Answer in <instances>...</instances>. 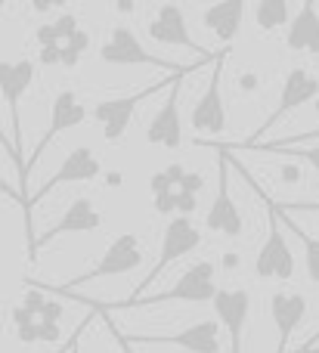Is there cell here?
<instances>
[{
	"mask_svg": "<svg viewBox=\"0 0 319 353\" xmlns=\"http://www.w3.org/2000/svg\"><path fill=\"white\" fill-rule=\"evenodd\" d=\"M217 263L211 261H198L174 282L171 288H165L161 294H152V298L143 301H115V304L99 307L103 313L109 310H136V307H152V304H171V301H180V304H214L217 298Z\"/></svg>",
	"mask_w": 319,
	"mask_h": 353,
	"instance_id": "cell-1",
	"label": "cell"
},
{
	"mask_svg": "<svg viewBox=\"0 0 319 353\" xmlns=\"http://www.w3.org/2000/svg\"><path fill=\"white\" fill-rule=\"evenodd\" d=\"M99 59L109 62V65H152V68L174 72V74H189V72L205 68V62H196V65H180V62L161 59V56L149 53V50L136 41V34L127 28V25H115V28H112L109 41L99 47Z\"/></svg>",
	"mask_w": 319,
	"mask_h": 353,
	"instance_id": "cell-2",
	"label": "cell"
},
{
	"mask_svg": "<svg viewBox=\"0 0 319 353\" xmlns=\"http://www.w3.org/2000/svg\"><path fill=\"white\" fill-rule=\"evenodd\" d=\"M143 245L140 239L134 236V232H124V236H118L115 242L105 248V254L99 257L96 263H93L87 273L74 276L72 282H65V285L53 288L56 294H72L74 288L87 285V282H96V279H109V276H121V273H134L136 267H143Z\"/></svg>",
	"mask_w": 319,
	"mask_h": 353,
	"instance_id": "cell-3",
	"label": "cell"
},
{
	"mask_svg": "<svg viewBox=\"0 0 319 353\" xmlns=\"http://www.w3.org/2000/svg\"><path fill=\"white\" fill-rule=\"evenodd\" d=\"M198 245H202V232H198V226L192 223L189 217H171V220H167V226H165V239H161V257H158V263H152V270L143 276V282L134 288V292H130L127 301H140L143 292H146V288L152 285L158 276H165V270L171 267L174 261L192 254Z\"/></svg>",
	"mask_w": 319,
	"mask_h": 353,
	"instance_id": "cell-4",
	"label": "cell"
},
{
	"mask_svg": "<svg viewBox=\"0 0 319 353\" xmlns=\"http://www.w3.org/2000/svg\"><path fill=\"white\" fill-rule=\"evenodd\" d=\"M267 205V217H270V232H267L264 245L258 251V261H254V273L260 279H291L295 276V254H291L289 242H285L282 230H279V205L273 199L264 195Z\"/></svg>",
	"mask_w": 319,
	"mask_h": 353,
	"instance_id": "cell-5",
	"label": "cell"
},
{
	"mask_svg": "<svg viewBox=\"0 0 319 353\" xmlns=\"http://www.w3.org/2000/svg\"><path fill=\"white\" fill-rule=\"evenodd\" d=\"M127 347L134 344H149V347H180L186 353H220V323H211V319H198L189 329L174 332V335H118Z\"/></svg>",
	"mask_w": 319,
	"mask_h": 353,
	"instance_id": "cell-6",
	"label": "cell"
},
{
	"mask_svg": "<svg viewBox=\"0 0 319 353\" xmlns=\"http://www.w3.org/2000/svg\"><path fill=\"white\" fill-rule=\"evenodd\" d=\"M174 74L167 78V84H155V87H143L140 93H130V97H121V99H99L96 105H93V121L99 124V130H103L105 143H118L124 134H127L130 121H134V112L140 109V103L146 97H152V93H158L161 87H171Z\"/></svg>",
	"mask_w": 319,
	"mask_h": 353,
	"instance_id": "cell-7",
	"label": "cell"
},
{
	"mask_svg": "<svg viewBox=\"0 0 319 353\" xmlns=\"http://www.w3.org/2000/svg\"><path fill=\"white\" fill-rule=\"evenodd\" d=\"M223 65H227V50H220V56L214 59L208 87H205V93L196 99V105H192L189 124L198 134H223V130H227V105H223V93H220Z\"/></svg>",
	"mask_w": 319,
	"mask_h": 353,
	"instance_id": "cell-8",
	"label": "cell"
},
{
	"mask_svg": "<svg viewBox=\"0 0 319 353\" xmlns=\"http://www.w3.org/2000/svg\"><path fill=\"white\" fill-rule=\"evenodd\" d=\"M103 226V214L96 211V205H93L90 199H72V205L62 211V217L56 220L53 226H50L43 236H37L34 242L28 245V251H31V257H37L47 245H53L59 236H72V232H93V230H99Z\"/></svg>",
	"mask_w": 319,
	"mask_h": 353,
	"instance_id": "cell-9",
	"label": "cell"
},
{
	"mask_svg": "<svg viewBox=\"0 0 319 353\" xmlns=\"http://www.w3.org/2000/svg\"><path fill=\"white\" fill-rule=\"evenodd\" d=\"M229 155L220 152L217 155V195L211 201L208 214H205V226L214 232H223L229 239H239L242 236V211L233 199H229Z\"/></svg>",
	"mask_w": 319,
	"mask_h": 353,
	"instance_id": "cell-10",
	"label": "cell"
},
{
	"mask_svg": "<svg viewBox=\"0 0 319 353\" xmlns=\"http://www.w3.org/2000/svg\"><path fill=\"white\" fill-rule=\"evenodd\" d=\"M313 99H319V78H313L307 68H291V72L285 74V84H282V93H279L276 109H273L270 118L260 124V134H264V130H270V128H276V124L282 121L289 112L304 109V105L313 103ZM260 134L254 137V140H248V146H251V143H258Z\"/></svg>",
	"mask_w": 319,
	"mask_h": 353,
	"instance_id": "cell-11",
	"label": "cell"
},
{
	"mask_svg": "<svg viewBox=\"0 0 319 353\" xmlns=\"http://www.w3.org/2000/svg\"><path fill=\"white\" fill-rule=\"evenodd\" d=\"M146 34L152 37L155 43H167V47H186L192 50V53L205 56V59H214V56L208 53V50L202 47V43H196V37L189 34V25H186V12L180 10L177 3H165L158 6V12H155L152 19L146 22Z\"/></svg>",
	"mask_w": 319,
	"mask_h": 353,
	"instance_id": "cell-12",
	"label": "cell"
},
{
	"mask_svg": "<svg viewBox=\"0 0 319 353\" xmlns=\"http://www.w3.org/2000/svg\"><path fill=\"white\" fill-rule=\"evenodd\" d=\"M87 115H90V112H87V105L81 103L74 90H59V93H56L53 109H50V124H47V130H43V137L37 140L34 152H31L28 171L37 165V161H41V155L47 152V146L56 140V137L65 134V130H72V128H78V124H84Z\"/></svg>",
	"mask_w": 319,
	"mask_h": 353,
	"instance_id": "cell-13",
	"label": "cell"
},
{
	"mask_svg": "<svg viewBox=\"0 0 319 353\" xmlns=\"http://www.w3.org/2000/svg\"><path fill=\"white\" fill-rule=\"evenodd\" d=\"M37 74V62L31 59H19V62H6L0 65V90H3V103L10 105V128H12V146L22 152V128H19V103H22L25 90L31 87ZM28 161V159H25Z\"/></svg>",
	"mask_w": 319,
	"mask_h": 353,
	"instance_id": "cell-14",
	"label": "cell"
},
{
	"mask_svg": "<svg viewBox=\"0 0 319 353\" xmlns=\"http://www.w3.org/2000/svg\"><path fill=\"white\" fill-rule=\"evenodd\" d=\"M214 313L229 332V353H245V323L251 313V294L245 288H220L214 298Z\"/></svg>",
	"mask_w": 319,
	"mask_h": 353,
	"instance_id": "cell-15",
	"label": "cell"
},
{
	"mask_svg": "<svg viewBox=\"0 0 319 353\" xmlns=\"http://www.w3.org/2000/svg\"><path fill=\"white\" fill-rule=\"evenodd\" d=\"M99 174H103V165H99L96 152H93L90 146H78V149H72V152L65 155V161L59 165V171H56L41 189H37L34 195H31L28 205H37V201H43L50 192H53V189L65 186V183H90V180H96Z\"/></svg>",
	"mask_w": 319,
	"mask_h": 353,
	"instance_id": "cell-16",
	"label": "cell"
},
{
	"mask_svg": "<svg viewBox=\"0 0 319 353\" xmlns=\"http://www.w3.org/2000/svg\"><path fill=\"white\" fill-rule=\"evenodd\" d=\"M180 81H183V74H174L171 87H167L165 105H161V112L149 121V128H146V143H152V146L180 149V143H183V124H180V109H177Z\"/></svg>",
	"mask_w": 319,
	"mask_h": 353,
	"instance_id": "cell-17",
	"label": "cell"
},
{
	"mask_svg": "<svg viewBox=\"0 0 319 353\" xmlns=\"http://www.w3.org/2000/svg\"><path fill=\"white\" fill-rule=\"evenodd\" d=\"M307 316V298L295 292H276L270 294V319L276 323L279 341H276V353H289V341L298 332V325Z\"/></svg>",
	"mask_w": 319,
	"mask_h": 353,
	"instance_id": "cell-18",
	"label": "cell"
},
{
	"mask_svg": "<svg viewBox=\"0 0 319 353\" xmlns=\"http://www.w3.org/2000/svg\"><path fill=\"white\" fill-rule=\"evenodd\" d=\"M285 43H289L291 53L319 56V10H316V3H304L301 12L291 19Z\"/></svg>",
	"mask_w": 319,
	"mask_h": 353,
	"instance_id": "cell-19",
	"label": "cell"
},
{
	"mask_svg": "<svg viewBox=\"0 0 319 353\" xmlns=\"http://www.w3.org/2000/svg\"><path fill=\"white\" fill-rule=\"evenodd\" d=\"M242 16H245V3L242 0H227V3H214L202 12L205 28H211L220 43H233L242 28Z\"/></svg>",
	"mask_w": 319,
	"mask_h": 353,
	"instance_id": "cell-20",
	"label": "cell"
},
{
	"mask_svg": "<svg viewBox=\"0 0 319 353\" xmlns=\"http://www.w3.org/2000/svg\"><path fill=\"white\" fill-rule=\"evenodd\" d=\"M78 31H81L78 19H74L72 12H65V16H59V19H53V22L41 25V28L34 31V41L41 43V47H62V43L72 41Z\"/></svg>",
	"mask_w": 319,
	"mask_h": 353,
	"instance_id": "cell-21",
	"label": "cell"
},
{
	"mask_svg": "<svg viewBox=\"0 0 319 353\" xmlns=\"http://www.w3.org/2000/svg\"><path fill=\"white\" fill-rule=\"evenodd\" d=\"M254 19H258V28L264 31V34H270L279 25L289 22V3H285V0H260V3L254 6Z\"/></svg>",
	"mask_w": 319,
	"mask_h": 353,
	"instance_id": "cell-22",
	"label": "cell"
},
{
	"mask_svg": "<svg viewBox=\"0 0 319 353\" xmlns=\"http://www.w3.org/2000/svg\"><path fill=\"white\" fill-rule=\"evenodd\" d=\"M319 140V128L316 130H304V134H295V137H285V140H260V143H251L248 149L254 152H282V149H291V146H313Z\"/></svg>",
	"mask_w": 319,
	"mask_h": 353,
	"instance_id": "cell-23",
	"label": "cell"
},
{
	"mask_svg": "<svg viewBox=\"0 0 319 353\" xmlns=\"http://www.w3.org/2000/svg\"><path fill=\"white\" fill-rule=\"evenodd\" d=\"M285 223L295 230V236L301 239V245H304V261H307V276H310V282L313 285H319V239L313 236H307V232L301 230V226L295 223V220H285Z\"/></svg>",
	"mask_w": 319,
	"mask_h": 353,
	"instance_id": "cell-24",
	"label": "cell"
},
{
	"mask_svg": "<svg viewBox=\"0 0 319 353\" xmlns=\"http://www.w3.org/2000/svg\"><path fill=\"white\" fill-rule=\"evenodd\" d=\"M12 325H16L19 341H25V344L41 341V323H37L34 313H28L22 304H19L16 310H12Z\"/></svg>",
	"mask_w": 319,
	"mask_h": 353,
	"instance_id": "cell-25",
	"label": "cell"
},
{
	"mask_svg": "<svg viewBox=\"0 0 319 353\" xmlns=\"http://www.w3.org/2000/svg\"><path fill=\"white\" fill-rule=\"evenodd\" d=\"M87 50H90V31H84V28H81L78 34L72 37V41H65V43H62V65H68V68H72V65H78V62H81V56H84Z\"/></svg>",
	"mask_w": 319,
	"mask_h": 353,
	"instance_id": "cell-26",
	"label": "cell"
},
{
	"mask_svg": "<svg viewBox=\"0 0 319 353\" xmlns=\"http://www.w3.org/2000/svg\"><path fill=\"white\" fill-rule=\"evenodd\" d=\"M276 155H295V159H304L307 165H313L316 174H319V146H291V149H282V152H276Z\"/></svg>",
	"mask_w": 319,
	"mask_h": 353,
	"instance_id": "cell-27",
	"label": "cell"
},
{
	"mask_svg": "<svg viewBox=\"0 0 319 353\" xmlns=\"http://www.w3.org/2000/svg\"><path fill=\"white\" fill-rule=\"evenodd\" d=\"M22 307H25V310H28V313H34V316H41V313H43V307H47V298H43V294H41V288H34V285H31L28 292H25Z\"/></svg>",
	"mask_w": 319,
	"mask_h": 353,
	"instance_id": "cell-28",
	"label": "cell"
},
{
	"mask_svg": "<svg viewBox=\"0 0 319 353\" xmlns=\"http://www.w3.org/2000/svg\"><path fill=\"white\" fill-rule=\"evenodd\" d=\"M282 214H301V211H313L319 214V201H279Z\"/></svg>",
	"mask_w": 319,
	"mask_h": 353,
	"instance_id": "cell-29",
	"label": "cell"
},
{
	"mask_svg": "<svg viewBox=\"0 0 319 353\" xmlns=\"http://www.w3.org/2000/svg\"><path fill=\"white\" fill-rule=\"evenodd\" d=\"M37 62L41 65H62V47H41Z\"/></svg>",
	"mask_w": 319,
	"mask_h": 353,
	"instance_id": "cell-30",
	"label": "cell"
},
{
	"mask_svg": "<svg viewBox=\"0 0 319 353\" xmlns=\"http://www.w3.org/2000/svg\"><path fill=\"white\" fill-rule=\"evenodd\" d=\"M59 316H62V304L59 301H47V307H43V313L37 319H41V323H50V325H59Z\"/></svg>",
	"mask_w": 319,
	"mask_h": 353,
	"instance_id": "cell-31",
	"label": "cell"
},
{
	"mask_svg": "<svg viewBox=\"0 0 319 353\" xmlns=\"http://www.w3.org/2000/svg\"><path fill=\"white\" fill-rule=\"evenodd\" d=\"M279 176H282L285 183H301V180H304V168H298V165H285L282 171H279Z\"/></svg>",
	"mask_w": 319,
	"mask_h": 353,
	"instance_id": "cell-32",
	"label": "cell"
},
{
	"mask_svg": "<svg viewBox=\"0 0 319 353\" xmlns=\"http://www.w3.org/2000/svg\"><path fill=\"white\" fill-rule=\"evenodd\" d=\"M87 323H93V316H87V319H84V323H81V325H78V332H74V335H72V341H68V344H65V347H62V350H56V353H72L74 347H78L81 335H84V332H87Z\"/></svg>",
	"mask_w": 319,
	"mask_h": 353,
	"instance_id": "cell-33",
	"label": "cell"
},
{
	"mask_svg": "<svg viewBox=\"0 0 319 353\" xmlns=\"http://www.w3.org/2000/svg\"><path fill=\"white\" fill-rule=\"evenodd\" d=\"M37 323H41V319H37ZM41 341H47V344L59 341V325H50V323H41Z\"/></svg>",
	"mask_w": 319,
	"mask_h": 353,
	"instance_id": "cell-34",
	"label": "cell"
},
{
	"mask_svg": "<svg viewBox=\"0 0 319 353\" xmlns=\"http://www.w3.org/2000/svg\"><path fill=\"white\" fill-rule=\"evenodd\" d=\"M258 84H260V81H258V74H254V72H245V74L239 78V87H242V90H258Z\"/></svg>",
	"mask_w": 319,
	"mask_h": 353,
	"instance_id": "cell-35",
	"label": "cell"
},
{
	"mask_svg": "<svg viewBox=\"0 0 319 353\" xmlns=\"http://www.w3.org/2000/svg\"><path fill=\"white\" fill-rule=\"evenodd\" d=\"M316 344H319V332H316L313 338H310L307 344H301V347H298V350H316Z\"/></svg>",
	"mask_w": 319,
	"mask_h": 353,
	"instance_id": "cell-36",
	"label": "cell"
},
{
	"mask_svg": "<svg viewBox=\"0 0 319 353\" xmlns=\"http://www.w3.org/2000/svg\"><path fill=\"white\" fill-rule=\"evenodd\" d=\"M236 263H239V257H236V254H227V257H223V267H236Z\"/></svg>",
	"mask_w": 319,
	"mask_h": 353,
	"instance_id": "cell-37",
	"label": "cell"
},
{
	"mask_svg": "<svg viewBox=\"0 0 319 353\" xmlns=\"http://www.w3.org/2000/svg\"><path fill=\"white\" fill-rule=\"evenodd\" d=\"M134 10H136L134 3H118V12H130V16H134Z\"/></svg>",
	"mask_w": 319,
	"mask_h": 353,
	"instance_id": "cell-38",
	"label": "cell"
},
{
	"mask_svg": "<svg viewBox=\"0 0 319 353\" xmlns=\"http://www.w3.org/2000/svg\"><path fill=\"white\" fill-rule=\"evenodd\" d=\"M295 353H319V347L316 350H295Z\"/></svg>",
	"mask_w": 319,
	"mask_h": 353,
	"instance_id": "cell-39",
	"label": "cell"
},
{
	"mask_svg": "<svg viewBox=\"0 0 319 353\" xmlns=\"http://www.w3.org/2000/svg\"><path fill=\"white\" fill-rule=\"evenodd\" d=\"M316 109H319V103H316Z\"/></svg>",
	"mask_w": 319,
	"mask_h": 353,
	"instance_id": "cell-40",
	"label": "cell"
},
{
	"mask_svg": "<svg viewBox=\"0 0 319 353\" xmlns=\"http://www.w3.org/2000/svg\"><path fill=\"white\" fill-rule=\"evenodd\" d=\"M72 353H78V350H72Z\"/></svg>",
	"mask_w": 319,
	"mask_h": 353,
	"instance_id": "cell-41",
	"label": "cell"
},
{
	"mask_svg": "<svg viewBox=\"0 0 319 353\" xmlns=\"http://www.w3.org/2000/svg\"><path fill=\"white\" fill-rule=\"evenodd\" d=\"M127 353H130V350H127Z\"/></svg>",
	"mask_w": 319,
	"mask_h": 353,
	"instance_id": "cell-42",
	"label": "cell"
}]
</instances>
